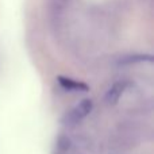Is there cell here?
I'll list each match as a JSON object with an SVG mask.
<instances>
[{
	"label": "cell",
	"mask_w": 154,
	"mask_h": 154,
	"mask_svg": "<svg viewBox=\"0 0 154 154\" xmlns=\"http://www.w3.org/2000/svg\"><path fill=\"white\" fill-rule=\"evenodd\" d=\"M92 107H93L92 100H89V99L82 100L81 103L77 104L75 108L66 115V122L68 123H77V122H80V120H82L92 111Z\"/></svg>",
	"instance_id": "cell-1"
},
{
	"label": "cell",
	"mask_w": 154,
	"mask_h": 154,
	"mask_svg": "<svg viewBox=\"0 0 154 154\" xmlns=\"http://www.w3.org/2000/svg\"><path fill=\"white\" fill-rule=\"evenodd\" d=\"M127 85L128 84L126 81H118V82H115V84L112 85L111 88H109L108 92H107L106 100L108 101L109 104H115L120 99V96L123 95V92L126 91Z\"/></svg>",
	"instance_id": "cell-2"
},
{
	"label": "cell",
	"mask_w": 154,
	"mask_h": 154,
	"mask_svg": "<svg viewBox=\"0 0 154 154\" xmlns=\"http://www.w3.org/2000/svg\"><path fill=\"white\" fill-rule=\"evenodd\" d=\"M58 82L62 88L68 91H79V92H88L89 91V87L85 82L76 81L69 77H58Z\"/></svg>",
	"instance_id": "cell-3"
}]
</instances>
